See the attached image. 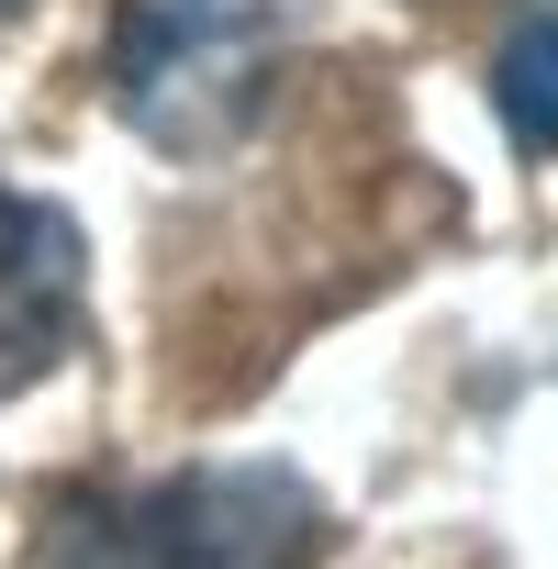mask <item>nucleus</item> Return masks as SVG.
Listing matches in <instances>:
<instances>
[{
    "label": "nucleus",
    "mask_w": 558,
    "mask_h": 569,
    "mask_svg": "<svg viewBox=\"0 0 558 569\" xmlns=\"http://www.w3.org/2000/svg\"><path fill=\"white\" fill-rule=\"evenodd\" d=\"M68 336H79V234L68 212L0 190V391L46 380Z\"/></svg>",
    "instance_id": "7ed1b4c3"
},
{
    "label": "nucleus",
    "mask_w": 558,
    "mask_h": 569,
    "mask_svg": "<svg viewBox=\"0 0 558 569\" xmlns=\"http://www.w3.org/2000/svg\"><path fill=\"white\" fill-rule=\"evenodd\" d=\"M268 46H279V0H134L112 34L123 123L157 146H223L246 123Z\"/></svg>",
    "instance_id": "f03ea898"
},
{
    "label": "nucleus",
    "mask_w": 558,
    "mask_h": 569,
    "mask_svg": "<svg viewBox=\"0 0 558 569\" xmlns=\"http://www.w3.org/2000/svg\"><path fill=\"white\" fill-rule=\"evenodd\" d=\"M491 101H502V134L525 157H558V12H525L491 57Z\"/></svg>",
    "instance_id": "20e7f679"
},
{
    "label": "nucleus",
    "mask_w": 558,
    "mask_h": 569,
    "mask_svg": "<svg viewBox=\"0 0 558 569\" xmlns=\"http://www.w3.org/2000/svg\"><path fill=\"white\" fill-rule=\"evenodd\" d=\"M325 491L279 458L168 469V480H68L34 513L12 569H313Z\"/></svg>",
    "instance_id": "f257e3e1"
},
{
    "label": "nucleus",
    "mask_w": 558,
    "mask_h": 569,
    "mask_svg": "<svg viewBox=\"0 0 558 569\" xmlns=\"http://www.w3.org/2000/svg\"><path fill=\"white\" fill-rule=\"evenodd\" d=\"M0 12H12V0H0Z\"/></svg>",
    "instance_id": "39448f33"
}]
</instances>
